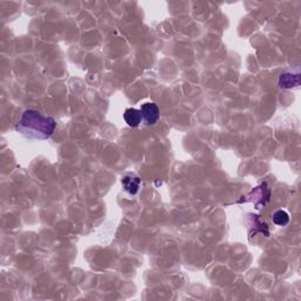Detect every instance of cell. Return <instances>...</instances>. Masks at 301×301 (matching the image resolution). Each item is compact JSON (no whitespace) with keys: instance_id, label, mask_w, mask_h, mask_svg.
Listing matches in <instances>:
<instances>
[{"instance_id":"obj_3","label":"cell","mask_w":301,"mask_h":301,"mask_svg":"<svg viewBox=\"0 0 301 301\" xmlns=\"http://www.w3.org/2000/svg\"><path fill=\"white\" fill-rule=\"evenodd\" d=\"M121 184H122V187L125 188L126 192L132 194V196H134V194L139 192L141 179H140L138 176H135V174L128 173V174H125V176L122 177Z\"/></svg>"},{"instance_id":"obj_1","label":"cell","mask_w":301,"mask_h":301,"mask_svg":"<svg viewBox=\"0 0 301 301\" xmlns=\"http://www.w3.org/2000/svg\"><path fill=\"white\" fill-rule=\"evenodd\" d=\"M56 127L57 122L52 117L44 115L36 109H26L16 129L29 139L46 140L53 134Z\"/></svg>"},{"instance_id":"obj_7","label":"cell","mask_w":301,"mask_h":301,"mask_svg":"<svg viewBox=\"0 0 301 301\" xmlns=\"http://www.w3.org/2000/svg\"><path fill=\"white\" fill-rule=\"evenodd\" d=\"M273 222L278 226H286L289 222V215L283 210L276 211L273 214Z\"/></svg>"},{"instance_id":"obj_5","label":"cell","mask_w":301,"mask_h":301,"mask_svg":"<svg viewBox=\"0 0 301 301\" xmlns=\"http://www.w3.org/2000/svg\"><path fill=\"white\" fill-rule=\"evenodd\" d=\"M124 119L125 121L127 122L128 126H131V127H138L142 121L141 112H140V109L136 108H127L124 113Z\"/></svg>"},{"instance_id":"obj_6","label":"cell","mask_w":301,"mask_h":301,"mask_svg":"<svg viewBox=\"0 0 301 301\" xmlns=\"http://www.w3.org/2000/svg\"><path fill=\"white\" fill-rule=\"evenodd\" d=\"M251 194L255 197V201H259L260 205H265L269 200L271 191H269L267 184H262L261 186L256 187Z\"/></svg>"},{"instance_id":"obj_2","label":"cell","mask_w":301,"mask_h":301,"mask_svg":"<svg viewBox=\"0 0 301 301\" xmlns=\"http://www.w3.org/2000/svg\"><path fill=\"white\" fill-rule=\"evenodd\" d=\"M140 112H141L142 121L147 126L155 125L160 118V109L155 102H146V104H143L141 108H140Z\"/></svg>"},{"instance_id":"obj_4","label":"cell","mask_w":301,"mask_h":301,"mask_svg":"<svg viewBox=\"0 0 301 301\" xmlns=\"http://www.w3.org/2000/svg\"><path fill=\"white\" fill-rule=\"evenodd\" d=\"M300 85V74L293 72H283L279 78V86L283 90L297 87Z\"/></svg>"}]
</instances>
